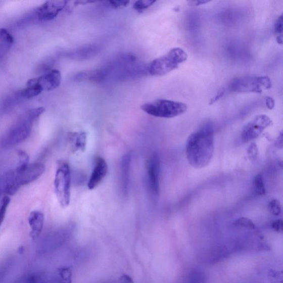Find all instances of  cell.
Wrapping results in <instances>:
<instances>
[{"label": "cell", "instance_id": "cell-9", "mask_svg": "<svg viewBox=\"0 0 283 283\" xmlns=\"http://www.w3.org/2000/svg\"><path fill=\"white\" fill-rule=\"evenodd\" d=\"M67 1H48L35 10V16L41 21H49L55 18L66 8Z\"/></svg>", "mask_w": 283, "mask_h": 283}, {"label": "cell", "instance_id": "cell-33", "mask_svg": "<svg viewBox=\"0 0 283 283\" xmlns=\"http://www.w3.org/2000/svg\"><path fill=\"white\" fill-rule=\"evenodd\" d=\"M265 103H266L267 107L269 110H272L274 108L275 102L274 100L271 97H267L265 99Z\"/></svg>", "mask_w": 283, "mask_h": 283}, {"label": "cell", "instance_id": "cell-18", "mask_svg": "<svg viewBox=\"0 0 283 283\" xmlns=\"http://www.w3.org/2000/svg\"><path fill=\"white\" fill-rule=\"evenodd\" d=\"M21 99H23L21 96L20 91L15 92L12 94L9 97L5 100L3 104V108L5 109H10L13 107V106L19 103Z\"/></svg>", "mask_w": 283, "mask_h": 283}, {"label": "cell", "instance_id": "cell-3", "mask_svg": "<svg viewBox=\"0 0 283 283\" xmlns=\"http://www.w3.org/2000/svg\"><path fill=\"white\" fill-rule=\"evenodd\" d=\"M186 53L180 48L170 50L166 55L153 61L148 68V72L153 76L166 75L178 68L180 64L186 61Z\"/></svg>", "mask_w": 283, "mask_h": 283}, {"label": "cell", "instance_id": "cell-1", "mask_svg": "<svg viewBox=\"0 0 283 283\" xmlns=\"http://www.w3.org/2000/svg\"><path fill=\"white\" fill-rule=\"evenodd\" d=\"M215 149L213 124L207 122L188 137L186 146L187 161L197 169L208 166Z\"/></svg>", "mask_w": 283, "mask_h": 283}, {"label": "cell", "instance_id": "cell-34", "mask_svg": "<svg viewBox=\"0 0 283 283\" xmlns=\"http://www.w3.org/2000/svg\"><path fill=\"white\" fill-rule=\"evenodd\" d=\"M210 2L206 1V0H204V1H193V2H188V3L191 4L192 6H194V7H198V6L204 5L205 4L209 3Z\"/></svg>", "mask_w": 283, "mask_h": 283}, {"label": "cell", "instance_id": "cell-14", "mask_svg": "<svg viewBox=\"0 0 283 283\" xmlns=\"http://www.w3.org/2000/svg\"><path fill=\"white\" fill-rule=\"evenodd\" d=\"M71 151L72 153L83 152L86 149L87 135L85 132H72L68 135Z\"/></svg>", "mask_w": 283, "mask_h": 283}, {"label": "cell", "instance_id": "cell-37", "mask_svg": "<svg viewBox=\"0 0 283 283\" xmlns=\"http://www.w3.org/2000/svg\"><path fill=\"white\" fill-rule=\"evenodd\" d=\"M277 43L279 44H282V35H279V36L276 37Z\"/></svg>", "mask_w": 283, "mask_h": 283}, {"label": "cell", "instance_id": "cell-17", "mask_svg": "<svg viewBox=\"0 0 283 283\" xmlns=\"http://www.w3.org/2000/svg\"><path fill=\"white\" fill-rule=\"evenodd\" d=\"M43 91L42 87L37 82L32 85L27 86L25 89L20 90V92L23 99H29L38 96Z\"/></svg>", "mask_w": 283, "mask_h": 283}, {"label": "cell", "instance_id": "cell-7", "mask_svg": "<svg viewBox=\"0 0 283 283\" xmlns=\"http://www.w3.org/2000/svg\"><path fill=\"white\" fill-rule=\"evenodd\" d=\"M273 121L265 115L257 116L244 127L241 133V138L244 143L249 142L260 136L265 129L272 126Z\"/></svg>", "mask_w": 283, "mask_h": 283}, {"label": "cell", "instance_id": "cell-8", "mask_svg": "<svg viewBox=\"0 0 283 283\" xmlns=\"http://www.w3.org/2000/svg\"><path fill=\"white\" fill-rule=\"evenodd\" d=\"M45 167L42 163H29L23 169H14L16 183L21 187L32 183L37 180L45 172Z\"/></svg>", "mask_w": 283, "mask_h": 283}, {"label": "cell", "instance_id": "cell-32", "mask_svg": "<svg viewBox=\"0 0 283 283\" xmlns=\"http://www.w3.org/2000/svg\"><path fill=\"white\" fill-rule=\"evenodd\" d=\"M117 283H133V281L129 275H123L120 277Z\"/></svg>", "mask_w": 283, "mask_h": 283}, {"label": "cell", "instance_id": "cell-35", "mask_svg": "<svg viewBox=\"0 0 283 283\" xmlns=\"http://www.w3.org/2000/svg\"><path fill=\"white\" fill-rule=\"evenodd\" d=\"M282 132H281L279 137L278 138V139H277L276 141V145H278V147H280V148H282Z\"/></svg>", "mask_w": 283, "mask_h": 283}, {"label": "cell", "instance_id": "cell-6", "mask_svg": "<svg viewBox=\"0 0 283 283\" xmlns=\"http://www.w3.org/2000/svg\"><path fill=\"white\" fill-rule=\"evenodd\" d=\"M272 87V82L267 76H243L233 80L229 84V90L235 92L262 93Z\"/></svg>", "mask_w": 283, "mask_h": 283}, {"label": "cell", "instance_id": "cell-5", "mask_svg": "<svg viewBox=\"0 0 283 283\" xmlns=\"http://www.w3.org/2000/svg\"><path fill=\"white\" fill-rule=\"evenodd\" d=\"M54 187L59 204L62 208L68 207L71 199V172L66 162H57Z\"/></svg>", "mask_w": 283, "mask_h": 283}, {"label": "cell", "instance_id": "cell-21", "mask_svg": "<svg viewBox=\"0 0 283 283\" xmlns=\"http://www.w3.org/2000/svg\"><path fill=\"white\" fill-rule=\"evenodd\" d=\"M10 202L11 199L9 196H5L2 200L1 205H0V227L5 220Z\"/></svg>", "mask_w": 283, "mask_h": 283}, {"label": "cell", "instance_id": "cell-36", "mask_svg": "<svg viewBox=\"0 0 283 283\" xmlns=\"http://www.w3.org/2000/svg\"><path fill=\"white\" fill-rule=\"evenodd\" d=\"M27 283H37L36 278L34 275H31L28 277Z\"/></svg>", "mask_w": 283, "mask_h": 283}, {"label": "cell", "instance_id": "cell-16", "mask_svg": "<svg viewBox=\"0 0 283 283\" xmlns=\"http://www.w3.org/2000/svg\"><path fill=\"white\" fill-rule=\"evenodd\" d=\"M97 45H89L70 53L69 57L74 60L82 61L95 55L99 51Z\"/></svg>", "mask_w": 283, "mask_h": 283}, {"label": "cell", "instance_id": "cell-31", "mask_svg": "<svg viewBox=\"0 0 283 283\" xmlns=\"http://www.w3.org/2000/svg\"><path fill=\"white\" fill-rule=\"evenodd\" d=\"M225 88H221V89L217 92L216 95L211 99L209 104L212 105L217 102L218 100L220 99L224 96V94L225 93Z\"/></svg>", "mask_w": 283, "mask_h": 283}, {"label": "cell", "instance_id": "cell-15", "mask_svg": "<svg viewBox=\"0 0 283 283\" xmlns=\"http://www.w3.org/2000/svg\"><path fill=\"white\" fill-rule=\"evenodd\" d=\"M131 163V156L127 154L122 158L121 162L122 182L124 192H127L129 181V173H130V166Z\"/></svg>", "mask_w": 283, "mask_h": 283}, {"label": "cell", "instance_id": "cell-22", "mask_svg": "<svg viewBox=\"0 0 283 283\" xmlns=\"http://www.w3.org/2000/svg\"><path fill=\"white\" fill-rule=\"evenodd\" d=\"M61 283H72V271L67 267H63L58 270Z\"/></svg>", "mask_w": 283, "mask_h": 283}, {"label": "cell", "instance_id": "cell-10", "mask_svg": "<svg viewBox=\"0 0 283 283\" xmlns=\"http://www.w3.org/2000/svg\"><path fill=\"white\" fill-rule=\"evenodd\" d=\"M147 167V179H148L150 190L153 195L157 196L159 193L160 161L156 153L150 158Z\"/></svg>", "mask_w": 283, "mask_h": 283}, {"label": "cell", "instance_id": "cell-26", "mask_svg": "<svg viewBox=\"0 0 283 283\" xmlns=\"http://www.w3.org/2000/svg\"><path fill=\"white\" fill-rule=\"evenodd\" d=\"M0 40L4 41L8 44L13 43L14 39L9 32L5 28H0Z\"/></svg>", "mask_w": 283, "mask_h": 283}, {"label": "cell", "instance_id": "cell-28", "mask_svg": "<svg viewBox=\"0 0 283 283\" xmlns=\"http://www.w3.org/2000/svg\"><path fill=\"white\" fill-rule=\"evenodd\" d=\"M282 15H281L277 19L274 26V32L277 36L282 35Z\"/></svg>", "mask_w": 283, "mask_h": 283}, {"label": "cell", "instance_id": "cell-2", "mask_svg": "<svg viewBox=\"0 0 283 283\" xmlns=\"http://www.w3.org/2000/svg\"><path fill=\"white\" fill-rule=\"evenodd\" d=\"M44 111L43 107L27 111L2 137L0 144L3 148H13L26 140L31 134L34 121Z\"/></svg>", "mask_w": 283, "mask_h": 283}, {"label": "cell", "instance_id": "cell-19", "mask_svg": "<svg viewBox=\"0 0 283 283\" xmlns=\"http://www.w3.org/2000/svg\"><path fill=\"white\" fill-rule=\"evenodd\" d=\"M253 185H254L255 192L257 196H264L266 193L262 175L258 174L255 177Z\"/></svg>", "mask_w": 283, "mask_h": 283}, {"label": "cell", "instance_id": "cell-25", "mask_svg": "<svg viewBox=\"0 0 283 283\" xmlns=\"http://www.w3.org/2000/svg\"><path fill=\"white\" fill-rule=\"evenodd\" d=\"M268 210L273 215H279L281 212V205L279 200H272L269 204Z\"/></svg>", "mask_w": 283, "mask_h": 283}, {"label": "cell", "instance_id": "cell-12", "mask_svg": "<svg viewBox=\"0 0 283 283\" xmlns=\"http://www.w3.org/2000/svg\"><path fill=\"white\" fill-rule=\"evenodd\" d=\"M37 80L43 90L51 91L60 86L62 74L60 70L53 69L44 75L39 76L37 78Z\"/></svg>", "mask_w": 283, "mask_h": 283}, {"label": "cell", "instance_id": "cell-13", "mask_svg": "<svg viewBox=\"0 0 283 283\" xmlns=\"http://www.w3.org/2000/svg\"><path fill=\"white\" fill-rule=\"evenodd\" d=\"M44 217L42 212L32 211L28 217V223L31 228L30 237L34 240L42 232L44 225Z\"/></svg>", "mask_w": 283, "mask_h": 283}, {"label": "cell", "instance_id": "cell-20", "mask_svg": "<svg viewBox=\"0 0 283 283\" xmlns=\"http://www.w3.org/2000/svg\"><path fill=\"white\" fill-rule=\"evenodd\" d=\"M19 163H18L17 169H22L26 168L29 164V157L27 153L22 150L17 152Z\"/></svg>", "mask_w": 283, "mask_h": 283}, {"label": "cell", "instance_id": "cell-30", "mask_svg": "<svg viewBox=\"0 0 283 283\" xmlns=\"http://www.w3.org/2000/svg\"><path fill=\"white\" fill-rule=\"evenodd\" d=\"M272 228L275 232H282L283 229L282 221L280 219L273 221L272 223Z\"/></svg>", "mask_w": 283, "mask_h": 283}, {"label": "cell", "instance_id": "cell-24", "mask_svg": "<svg viewBox=\"0 0 283 283\" xmlns=\"http://www.w3.org/2000/svg\"><path fill=\"white\" fill-rule=\"evenodd\" d=\"M234 224L235 225L246 228L251 229H255L256 228L255 224L249 218L247 217H243L239 218V219L235 221Z\"/></svg>", "mask_w": 283, "mask_h": 283}, {"label": "cell", "instance_id": "cell-27", "mask_svg": "<svg viewBox=\"0 0 283 283\" xmlns=\"http://www.w3.org/2000/svg\"><path fill=\"white\" fill-rule=\"evenodd\" d=\"M257 146L255 143H252L250 145L247 150V154L249 159L251 161L256 160L258 155Z\"/></svg>", "mask_w": 283, "mask_h": 283}, {"label": "cell", "instance_id": "cell-11", "mask_svg": "<svg viewBox=\"0 0 283 283\" xmlns=\"http://www.w3.org/2000/svg\"><path fill=\"white\" fill-rule=\"evenodd\" d=\"M108 172L107 163L102 157H98L96 159L95 166H94L87 187L88 190H93L96 188L105 178Z\"/></svg>", "mask_w": 283, "mask_h": 283}, {"label": "cell", "instance_id": "cell-29", "mask_svg": "<svg viewBox=\"0 0 283 283\" xmlns=\"http://www.w3.org/2000/svg\"><path fill=\"white\" fill-rule=\"evenodd\" d=\"M108 4L114 9L123 8L127 7L129 2L127 1H109Z\"/></svg>", "mask_w": 283, "mask_h": 283}, {"label": "cell", "instance_id": "cell-4", "mask_svg": "<svg viewBox=\"0 0 283 283\" xmlns=\"http://www.w3.org/2000/svg\"><path fill=\"white\" fill-rule=\"evenodd\" d=\"M141 109L151 116L171 119L185 113L186 104L166 99H158L155 102L146 103L141 106Z\"/></svg>", "mask_w": 283, "mask_h": 283}, {"label": "cell", "instance_id": "cell-23", "mask_svg": "<svg viewBox=\"0 0 283 283\" xmlns=\"http://www.w3.org/2000/svg\"><path fill=\"white\" fill-rule=\"evenodd\" d=\"M156 3V1H153V0H142V1H137L133 4V8L135 10L140 12L149 8Z\"/></svg>", "mask_w": 283, "mask_h": 283}]
</instances>
